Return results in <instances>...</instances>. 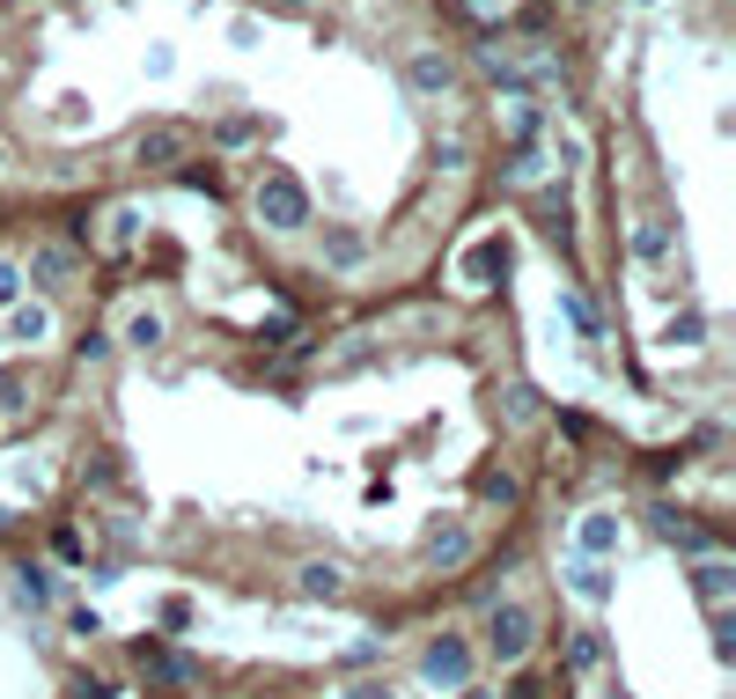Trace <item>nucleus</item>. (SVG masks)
Masks as SVG:
<instances>
[{"instance_id":"f257e3e1","label":"nucleus","mask_w":736,"mask_h":699,"mask_svg":"<svg viewBox=\"0 0 736 699\" xmlns=\"http://www.w3.org/2000/svg\"><path fill=\"white\" fill-rule=\"evenodd\" d=\"M487 641H493L501 663H523V655H531V611H523V603H501L487 619Z\"/></svg>"},{"instance_id":"f03ea898","label":"nucleus","mask_w":736,"mask_h":699,"mask_svg":"<svg viewBox=\"0 0 736 699\" xmlns=\"http://www.w3.org/2000/svg\"><path fill=\"white\" fill-rule=\"evenodd\" d=\"M258 221H272V229H302V221H310V199H302V185H288V177H266V192H258Z\"/></svg>"},{"instance_id":"7ed1b4c3","label":"nucleus","mask_w":736,"mask_h":699,"mask_svg":"<svg viewBox=\"0 0 736 699\" xmlns=\"http://www.w3.org/2000/svg\"><path fill=\"white\" fill-rule=\"evenodd\" d=\"M420 670H427V685H465L471 677V655L457 633H442V641H427V655H420Z\"/></svg>"},{"instance_id":"20e7f679","label":"nucleus","mask_w":736,"mask_h":699,"mask_svg":"<svg viewBox=\"0 0 736 699\" xmlns=\"http://www.w3.org/2000/svg\"><path fill=\"white\" fill-rule=\"evenodd\" d=\"M405 81H413L420 97H449V81H457V67H449L442 52H413V67H405Z\"/></svg>"},{"instance_id":"39448f33","label":"nucleus","mask_w":736,"mask_h":699,"mask_svg":"<svg viewBox=\"0 0 736 699\" xmlns=\"http://www.w3.org/2000/svg\"><path fill=\"white\" fill-rule=\"evenodd\" d=\"M133 163L141 169H177L185 163V141H177V133H141V141H133Z\"/></svg>"},{"instance_id":"423d86ee","label":"nucleus","mask_w":736,"mask_h":699,"mask_svg":"<svg viewBox=\"0 0 736 699\" xmlns=\"http://www.w3.org/2000/svg\"><path fill=\"white\" fill-rule=\"evenodd\" d=\"M45 332H52V317L37 310V302H30V310L23 302H8V339H15V346H37Z\"/></svg>"},{"instance_id":"0eeeda50","label":"nucleus","mask_w":736,"mask_h":699,"mask_svg":"<svg viewBox=\"0 0 736 699\" xmlns=\"http://www.w3.org/2000/svg\"><path fill=\"white\" fill-rule=\"evenodd\" d=\"M692 581H700V597L707 603H722L736 589V575H729V559H714V553H700V567H692Z\"/></svg>"},{"instance_id":"6e6552de","label":"nucleus","mask_w":736,"mask_h":699,"mask_svg":"<svg viewBox=\"0 0 736 699\" xmlns=\"http://www.w3.org/2000/svg\"><path fill=\"white\" fill-rule=\"evenodd\" d=\"M465 553H471V537H465V531H449V523H442V531L427 537V559H442V567H457Z\"/></svg>"},{"instance_id":"1a4fd4ad","label":"nucleus","mask_w":736,"mask_h":699,"mask_svg":"<svg viewBox=\"0 0 736 699\" xmlns=\"http://www.w3.org/2000/svg\"><path fill=\"white\" fill-rule=\"evenodd\" d=\"M612 537H618L612 515H589V523H582V553H589V559H604V553H612Z\"/></svg>"},{"instance_id":"9d476101","label":"nucleus","mask_w":736,"mask_h":699,"mask_svg":"<svg viewBox=\"0 0 736 699\" xmlns=\"http://www.w3.org/2000/svg\"><path fill=\"white\" fill-rule=\"evenodd\" d=\"M324 258H332V266H339V273H354V266H361V258H368V243H361V236H346V229H339V236L324 243Z\"/></svg>"},{"instance_id":"9b49d317","label":"nucleus","mask_w":736,"mask_h":699,"mask_svg":"<svg viewBox=\"0 0 736 699\" xmlns=\"http://www.w3.org/2000/svg\"><path fill=\"white\" fill-rule=\"evenodd\" d=\"M567 581H575V597H582V603H604V567L575 559V567H567Z\"/></svg>"},{"instance_id":"f8f14e48","label":"nucleus","mask_w":736,"mask_h":699,"mask_svg":"<svg viewBox=\"0 0 736 699\" xmlns=\"http://www.w3.org/2000/svg\"><path fill=\"white\" fill-rule=\"evenodd\" d=\"M339 589H346L339 567H302V597H339Z\"/></svg>"},{"instance_id":"ddd939ff","label":"nucleus","mask_w":736,"mask_h":699,"mask_svg":"<svg viewBox=\"0 0 736 699\" xmlns=\"http://www.w3.org/2000/svg\"><path fill=\"white\" fill-rule=\"evenodd\" d=\"M567 663H575V670L604 663V641H596V633H575V641H567Z\"/></svg>"},{"instance_id":"4468645a","label":"nucleus","mask_w":736,"mask_h":699,"mask_svg":"<svg viewBox=\"0 0 736 699\" xmlns=\"http://www.w3.org/2000/svg\"><path fill=\"white\" fill-rule=\"evenodd\" d=\"M125 339H133V346H163V317H155V310H141L133 324H125Z\"/></svg>"},{"instance_id":"2eb2a0df","label":"nucleus","mask_w":736,"mask_h":699,"mask_svg":"<svg viewBox=\"0 0 736 699\" xmlns=\"http://www.w3.org/2000/svg\"><path fill=\"white\" fill-rule=\"evenodd\" d=\"M214 141H221V147H244V141H258V119H221V125H214Z\"/></svg>"},{"instance_id":"dca6fc26","label":"nucleus","mask_w":736,"mask_h":699,"mask_svg":"<svg viewBox=\"0 0 736 699\" xmlns=\"http://www.w3.org/2000/svg\"><path fill=\"white\" fill-rule=\"evenodd\" d=\"M538 125H545V111H538V103H515V111H509V133H515V141H531Z\"/></svg>"},{"instance_id":"f3484780","label":"nucleus","mask_w":736,"mask_h":699,"mask_svg":"<svg viewBox=\"0 0 736 699\" xmlns=\"http://www.w3.org/2000/svg\"><path fill=\"white\" fill-rule=\"evenodd\" d=\"M30 273H37V280H67V251H37V258H30Z\"/></svg>"},{"instance_id":"a211bd4d","label":"nucleus","mask_w":736,"mask_h":699,"mask_svg":"<svg viewBox=\"0 0 736 699\" xmlns=\"http://www.w3.org/2000/svg\"><path fill=\"white\" fill-rule=\"evenodd\" d=\"M133 229H141V214H133V207H119V214H111V251H125V243H133Z\"/></svg>"},{"instance_id":"6ab92c4d","label":"nucleus","mask_w":736,"mask_h":699,"mask_svg":"<svg viewBox=\"0 0 736 699\" xmlns=\"http://www.w3.org/2000/svg\"><path fill=\"white\" fill-rule=\"evenodd\" d=\"M634 258H648V266H656V258H662V229H640V236H634Z\"/></svg>"},{"instance_id":"aec40b11","label":"nucleus","mask_w":736,"mask_h":699,"mask_svg":"<svg viewBox=\"0 0 736 699\" xmlns=\"http://www.w3.org/2000/svg\"><path fill=\"white\" fill-rule=\"evenodd\" d=\"M23 597H30V603H52V581L37 575V567H23Z\"/></svg>"},{"instance_id":"412c9836","label":"nucleus","mask_w":736,"mask_h":699,"mask_svg":"<svg viewBox=\"0 0 736 699\" xmlns=\"http://www.w3.org/2000/svg\"><path fill=\"white\" fill-rule=\"evenodd\" d=\"M15 288H23V273H15V266H0V310L15 302Z\"/></svg>"},{"instance_id":"4be33fe9","label":"nucleus","mask_w":736,"mask_h":699,"mask_svg":"<svg viewBox=\"0 0 736 699\" xmlns=\"http://www.w3.org/2000/svg\"><path fill=\"white\" fill-rule=\"evenodd\" d=\"M0 406H23V376H0Z\"/></svg>"},{"instance_id":"5701e85b","label":"nucleus","mask_w":736,"mask_h":699,"mask_svg":"<svg viewBox=\"0 0 736 699\" xmlns=\"http://www.w3.org/2000/svg\"><path fill=\"white\" fill-rule=\"evenodd\" d=\"M346 699H391V685H354Z\"/></svg>"},{"instance_id":"b1692460","label":"nucleus","mask_w":736,"mask_h":699,"mask_svg":"<svg viewBox=\"0 0 736 699\" xmlns=\"http://www.w3.org/2000/svg\"><path fill=\"white\" fill-rule=\"evenodd\" d=\"M272 8H288V15H294V8H310V0H272Z\"/></svg>"},{"instance_id":"393cba45","label":"nucleus","mask_w":736,"mask_h":699,"mask_svg":"<svg viewBox=\"0 0 736 699\" xmlns=\"http://www.w3.org/2000/svg\"><path fill=\"white\" fill-rule=\"evenodd\" d=\"M465 699H487V692H479V685H465Z\"/></svg>"},{"instance_id":"a878e982","label":"nucleus","mask_w":736,"mask_h":699,"mask_svg":"<svg viewBox=\"0 0 736 699\" xmlns=\"http://www.w3.org/2000/svg\"><path fill=\"white\" fill-rule=\"evenodd\" d=\"M634 8H656V0H634Z\"/></svg>"}]
</instances>
